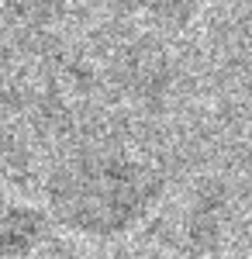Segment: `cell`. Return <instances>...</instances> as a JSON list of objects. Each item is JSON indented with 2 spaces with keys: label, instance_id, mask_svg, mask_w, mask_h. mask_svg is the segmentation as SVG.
Instances as JSON below:
<instances>
[{
  "label": "cell",
  "instance_id": "6da1fadb",
  "mask_svg": "<svg viewBox=\"0 0 252 259\" xmlns=\"http://www.w3.org/2000/svg\"><path fill=\"white\" fill-rule=\"evenodd\" d=\"M149 177L128 159H79L62 173L56 200L62 218L87 232H117L142 214L149 200Z\"/></svg>",
  "mask_w": 252,
  "mask_h": 259
}]
</instances>
